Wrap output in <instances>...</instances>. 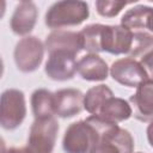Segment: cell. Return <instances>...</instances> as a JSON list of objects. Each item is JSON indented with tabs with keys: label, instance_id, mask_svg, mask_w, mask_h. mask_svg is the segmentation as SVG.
Wrapping results in <instances>:
<instances>
[{
	"label": "cell",
	"instance_id": "1",
	"mask_svg": "<svg viewBox=\"0 0 153 153\" xmlns=\"http://www.w3.org/2000/svg\"><path fill=\"white\" fill-rule=\"evenodd\" d=\"M86 121L98 133V141L90 153H133L134 139L131 134L117 123H112L98 115H92Z\"/></svg>",
	"mask_w": 153,
	"mask_h": 153
},
{
	"label": "cell",
	"instance_id": "2",
	"mask_svg": "<svg viewBox=\"0 0 153 153\" xmlns=\"http://www.w3.org/2000/svg\"><path fill=\"white\" fill-rule=\"evenodd\" d=\"M90 16L88 5L79 0H63L54 2L45 13V25L50 29L75 26L85 22Z\"/></svg>",
	"mask_w": 153,
	"mask_h": 153
},
{
	"label": "cell",
	"instance_id": "3",
	"mask_svg": "<svg viewBox=\"0 0 153 153\" xmlns=\"http://www.w3.org/2000/svg\"><path fill=\"white\" fill-rule=\"evenodd\" d=\"M99 136L86 120L72 123L65 131L62 147L66 153H90Z\"/></svg>",
	"mask_w": 153,
	"mask_h": 153
},
{
	"label": "cell",
	"instance_id": "4",
	"mask_svg": "<svg viewBox=\"0 0 153 153\" xmlns=\"http://www.w3.org/2000/svg\"><path fill=\"white\" fill-rule=\"evenodd\" d=\"M26 115L25 96L20 90L8 88L1 94L0 124L4 129L13 130L22 124Z\"/></svg>",
	"mask_w": 153,
	"mask_h": 153
},
{
	"label": "cell",
	"instance_id": "5",
	"mask_svg": "<svg viewBox=\"0 0 153 153\" xmlns=\"http://www.w3.org/2000/svg\"><path fill=\"white\" fill-rule=\"evenodd\" d=\"M59 123L54 116L35 120L29 133L27 147L35 153H51L56 142Z\"/></svg>",
	"mask_w": 153,
	"mask_h": 153
},
{
	"label": "cell",
	"instance_id": "6",
	"mask_svg": "<svg viewBox=\"0 0 153 153\" xmlns=\"http://www.w3.org/2000/svg\"><path fill=\"white\" fill-rule=\"evenodd\" d=\"M44 44L35 36L22 38L14 48V62L17 68L24 73L36 71L42 63L44 56Z\"/></svg>",
	"mask_w": 153,
	"mask_h": 153
},
{
	"label": "cell",
	"instance_id": "7",
	"mask_svg": "<svg viewBox=\"0 0 153 153\" xmlns=\"http://www.w3.org/2000/svg\"><path fill=\"white\" fill-rule=\"evenodd\" d=\"M110 74L118 84L128 87H139L147 81V75L140 61L128 56L115 61L110 67Z\"/></svg>",
	"mask_w": 153,
	"mask_h": 153
},
{
	"label": "cell",
	"instance_id": "8",
	"mask_svg": "<svg viewBox=\"0 0 153 153\" xmlns=\"http://www.w3.org/2000/svg\"><path fill=\"white\" fill-rule=\"evenodd\" d=\"M78 62L75 60V54L68 51H54L49 54L45 62L44 72L48 78L56 81H66L74 76Z\"/></svg>",
	"mask_w": 153,
	"mask_h": 153
},
{
	"label": "cell",
	"instance_id": "9",
	"mask_svg": "<svg viewBox=\"0 0 153 153\" xmlns=\"http://www.w3.org/2000/svg\"><path fill=\"white\" fill-rule=\"evenodd\" d=\"M134 32L122 25H105L103 36V51L110 54H129Z\"/></svg>",
	"mask_w": 153,
	"mask_h": 153
},
{
	"label": "cell",
	"instance_id": "10",
	"mask_svg": "<svg viewBox=\"0 0 153 153\" xmlns=\"http://www.w3.org/2000/svg\"><path fill=\"white\" fill-rule=\"evenodd\" d=\"M84 96L76 88H62L54 93V112L59 117L71 118L81 112Z\"/></svg>",
	"mask_w": 153,
	"mask_h": 153
},
{
	"label": "cell",
	"instance_id": "11",
	"mask_svg": "<svg viewBox=\"0 0 153 153\" xmlns=\"http://www.w3.org/2000/svg\"><path fill=\"white\" fill-rule=\"evenodd\" d=\"M44 47L49 54L54 51H68L76 55L82 49V38L80 32L56 30L47 36Z\"/></svg>",
	"mask_w": 153,
	"mask_h": 153
},
{
	"label": "cell",
	"instance_id": "12",
	"mask_svg": "<svg viewBox=\"0 0 153 153\" xmlns=\"http://www.w3.org/2000/svg\"><path fill=\"white\" fill-rule=\"evenodd\" d=\"M129 103L135 118L141 122H153V82L141 84L129 98Z\"/></svg>",
	"mask_w": 153,
	"mask_h": 153
},
{
	"label": "cell",
	"instance_id": "13",
	"mask_svg": "<svg viewBox=\"0 0 153 153\" xmlns=\"http://www.w3.org/2000/svg\"><path fill=\"white\" fill-rule=\"evenodd\" d=\"M38 11L36 5L32 1H20L11 17V29L16 35L24 36L32 31L36 20H37Z\"/></svg>",
	"mask_w": 153,
	"mask_h": 153
},
{
	"label": "cell",
	"instance_id": "14",
	"mask_svg": "<svg viewBox=\"0 0 153 153\" xmlns=\"http://www.w3.org/2000/svg\"><path fill=\"white\" fill-rule=\"evenodd\" d=\"M80 76L87 81H102L108 78L109 68L106 62L97 54H87L82 56L76 67Z\"/></svg>",
	"mask_w": 153,
	"mask_h": 153
},
{
	"label": "cell",
	"instance_id": "15",
	"mask_svg": "<svg viewBox=\"0 0 153 153\" xmlns=\"http://www.w3.org/2000/svg\"><path fill=\"white\" fill-rule=\"evenodd\" d=\"M131 115H133V110H131L130 104L127 100L122 98H117V97L109 98L103 104V106L100 108L98 112V116L112 123L126 121Z\"/></svg>",
	"mask_w": 153,
	"mask_h": 153
},
{
	"label": "cell",
	"instance_id": "16",
	"mask_svg": "<svg viewBox=\"0 0 153 153\" xmlns=\"http://www.w3.org/2000/svg\"><path fill=\"white\" fill-rule=\"evenodd\" d=\"M31 108L35 120L54 116V93L45 88L36 90L31 96Z\"/></svg>",
	"mask_w": 153,
	"mask_h": 153
},
{
	"label": "cell",
	"instance_id": "17",
	"mask_svg": "<svg viewBox=\"0 0 153 153\" xmlns=\"http://www.w3.org/2000/svg\"><path fill=\"white\" fill-rule=\"evenodd\" d=\"M111 97H114V93L106 85L93 86L84 96V108L91 115H98L103 104Z\"/></svg>",
	"mask_w": 153,
	"mask_h": 153
},
{
	"label": "cell",
	"instance_id": "18",
	"mask_svg": "<svg viewBox=\"0 0 153 153\" xmlns=\"http://www.w3.org/2000/svg\"><path fill=\"white\" fill-rule=\"evenodd\" d=\"M105 25L102 24H91L85 26L81 31L82 38V49L87 50L90 54H97L103 51V36H104Z\"/></svg>",
	"mask_w": 153,
	"mask_h": 153
},
{
	"label": "cell",
	"instance_id": "19",
	"mask_svg": "<svg viewBox=\"0 0 153 153\" xmlns=\"http://www.w3.org/2000/svg\"><path fill=\"white\" fill-rule=\"evenodd\" d=\"M152 11V7L145 5L135 6L124 13V16L121 19V25L131 31L133 29H146L147 19L151 16Z\"/></svg>",
	"mask_w": 153,
	"mask_h": 153
},
{
	"label": "cell",
	"instance_id": "20",
	"mask_svg": "<svg viewBox=\"0 0 153 153\" xmlns=\"http://www.w3.org/2000/svg\"><path fill=\"white\" fill-rule=\"evenodd\" d=\"M153 49V35L145 31H135L133 37L131 49L129 51L130 57H136L140 55H145L149 50Z\"/></svg>",
	"mask_w": 153,
	"mask_h": 153
},
{
	"label": "cell",
	"instance_id": "21",
	"mask_svg": "<svg viewBox=\"0 0 153 153\" xmlns=\"http://www.w3.org/2000/svg\"><path fill=\"white\" fill-rule=\"evenodd\" d=\"M128 4L127 1H114V0H98L96 1L97 12L103 17H115L117 16L123 7Z\"/></svg>",
	"mask_w": 153,
	"mask_h": 153
},
{
	"label": "cell",
	"instance_id": "22",
	"mask_svg": "<svg viewBox=\"0 0 153 153\" xmlns=\"http://www.w3.org/2000/svg\"><path fill=\"white\" fill-rule=\"evenodd\" d=\"M140 63H141L142 68L145 69V73L147 75V81L153 82V49L149 50L148 53H146L141 57Z\"/></svg>",
	"mask_w": 153,
	"mask_h": 153
},
{
	"label": "cell",
	"instance_id": "23",
	"mask_svg": "<svg viewBox=\"0 0 153 153\" xmlns=\"http://www.w3.org/2000/svg\"><path fill=\"white\" fill-rule=\"evenodd\" d=\"M147 139L151 147H153V122H151L149 126L147 127Z\"/></svg>",
	"mask_w": 153,
	"mask_h": 153
},
{
	"label": "cell",
	"instance_id": "24",
	"mask_svg": "<svg viewBox=\"0 0 153 153\" xmlns=\"http://www.w3.org/2000/svg\"><path fill=\"white\" fill-rule=\"evenodd\" d=\"M4 153H29L27 147H23V148H10L7 152Z\"/></svg>",
	"mask_w": 153,
	"mask_h": 153
},
{
	"label": "cell",
	"instance_id": "25",
	"mask_svg": "<svg viewBox=\"0 0 153 153\" xmlns=\"http://www.w3.org/2000/svg\"><path fill=\"white\" fill-rule=\"evenodd\" d=\"M146 29H148L149 31H152V32H153V11H152L151 16H149V17H148V19H147Z\"/></svg>",
	"mask_w": 153,
	"mask_h": 153
},
{
	"label": "cell",
	"instance_id": "26",
	"mask_svg": "<svg viewBox=\"0 0 153 153\" xmlns=\"http://www.w3.org/2000/svg\"><path fill=\"white\" fill-rule=\"evenodd\" d=\"M26 147H27V146H26ZM27 149H29V153H35V152H32V151H31V149H30L29 147H27Z\"/></svg>",
	"mask_w": 153,
	"mask_h": 153
},
{
	"label": "cell",
	"instance_id": "27",
	"mask_svg": "<svg viewBox=\"0 0 153 153\" xmlns=\"http://www.w3.org/2000/svg\"><path fill=\"white\" fill-rule=\"evenodd\" d=\"M137 153H142V152H137Z\"/></svg>",
	"mask_w": 153,
	"mask_h": 153
}]
</instances>
